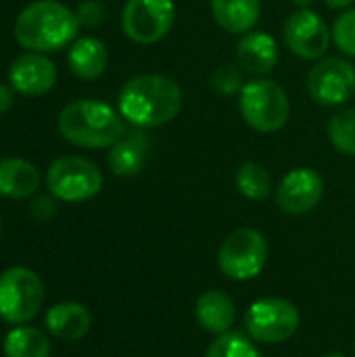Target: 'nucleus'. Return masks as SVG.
I'll list each match as a JSON object with an SVG mask.
<instances>
[{
    "label": "nucleus",
    "mask_w": 355,
    "mask_h": 357,
    "mask_svg": "<svg viewBox=\"0 0 355 357\" xmlns=\"http://www.w3.org/2000/svg\"><path fill=\"white\" fill-rule=\"evenodd\" d=\"M46 186L63 203H84L100 192L103 172L86 157L61 155L46 169Z\"/></svg>",
    "instance_id": "5"
},
{
    "label": "nucleus",
    "mask_w": 355,
    "mask_h": 357,
    "mask_svg": "<svg viewBox=\"0 0 355 357\" xmlns=\"http://www.w3.org/2000/svg\"><path fill=\"white\" fill-rule=\"evenodd\" d=\"M324 197V178L312 167H293L276 188V205L287 215L314 211Z\"/></svg>",
    "instance_id": "12"
},
{
    "label": "nucleus",
    "mask_w": 355,
    "mask_h": 357,
    "mask_svg": "<svg viewBox=\"0 0 355 357\" xmlns=\"http://www.w3.org/2000/svg\"><path fill=\"white\" fill-rule=\"evenodd\" d=\"M236 188L249 201H264L272 192V176L257 161H245L236 169Z\"/></svg>",
    "instance_id": "22"
},
{
    "label": "nucleus",
    "mask_w": 355,
    "mask_h": 357,
    "mask_svg": "<svg viewBox=\"0 0 355 357\" xmlns=\"http://www.w3.org/2000/svg\"><path fill=\"white\" fill-rule=\"evenodd\" d=\"M331 146L345 157H355V107H343L326 123Z\"/></svg>",
    "instance_id": "23"
},
{
    "label": "nucleus",
    "mask_w": 355,
    "mask_h": 357,
    "mask_svg": "<svg viewBox=\"0 0 355 357\" xmlns=\"http://www.w3.org/2000/svg\"><path fill=\"white\" fill-rule=\"evenodd\" d=\"M8 82L25 96L46 94L56 84V65L44 52L19 54L8 67Z\"/></svg>",
    "instance_id": "13"
},
{
    "label": "nucleus",
    "mask_w": 355,
    "mask_h": 357,
    "mask_svg": "<svg viewBox=\"0 0 355 357\" xmlns=\"http://www.w3.org/2000/svg\"><path fill=\"white\" fill-rule=\"evenodd\" d=\"M75 10L59 0H36L15 19V40L31 52H54L77 38Z\"/></svg>",
    "instance_id": "2"
},
{
    "label": "nucleus",
    "mask_w": 355,
    "mask_h": 357,
    "mask_svg": "<svg viewBox=\"0 0 355 357\" xmlns=\"http://www.w3.org/2000/svg\"><path fill=\"white\" fill-rule=\"evenodd\" d=\"M268 264V243L266 236L255 228H236L232 230L220 251L218 266L230 280L245 282L257 278Z\"/></svg>",
    "instance_id": "7"
},
{
    "label": "nucleus",
    "mask_w": 355,
    "mask_h": 357,
    "mask_svg": "<svg viewBox=\"0 0 355 357\" xmlns=\"http://www.w3.org/2000/svg\"><path fill=\"white\" fill-rule=\"evenodd\" d=\"M4 357H50V343L33 326H17L6 333L2 343Z\"/></svg>",
    "instance_id": "21"
},
{
    "label": "nucleus",
    "mask_w": 355,
    "mask_h": 357,
    "mask_svg": "<svg viewBox=\"0 0 355 357\" xmlns=\"http://www.w3.org/2000/svg\"><path fill=\"white\" fill-rule=\"evenodd\" d=\"M324 357H345V356H341V354H326Z\"/></svg>",
    "instance_id": "32"
},
{
    "label": "nucleus",
    "mask_w": 355,
    "mask_h": 357,
    "mask_svg": "<svg viewBox=\"0 0 355 357\" xmlns=\"http://www.w3.org/2000/svg\"><path fill=\"white\" fill-rule=\"evenodd\" d=\"M13 90L4 84H0V115H4L13 107Z\"/></svg>",
    "instance_id": "29"
},
{
    "label": "nucleus",
    "mask_w": 355,
    "mask_h": 357,
    "mask_svg": "<svg viewBox=\"0 0 355 357\" xmlns=\"http://www.w3.org/2000/svg\"><path fill=\"white\" fill-rule=\"evenodd\" d=\"M176 23L174 0H128L121 10V29L128 40L151 46L169 36Z\"/></svg>",
    "instance_id": "8"
},
{
    "label": "nucleus",
    "mask_w": 355,
    "mask_h": 357,
    "mask_svg": "<svg viewBox=\"0 0 355 357\" xmlns=\"http://www.w3.org/2000/svg\"><path fill=\"white\" fill-rule=\"evenodd\" d=\"M236 63L253 77H268L278 65V42L262 29L243 33L236 42Z\"/></svg>",
    "instance_id": "14"
},
{
    "label": "nucleus",
    "mask_w": 355,
    "mask_h": 357,
    "mask_svg": "<svg viewBox=\"0 0 355 357\" xmlns=\"http://www.w3.org/2000/svg\"><path fill=\"white\" fill-rule=\"evenodd\" d=\"M149 138L146 134L138 128L134 132H126L111 149H109V169L117 178H134L138 176L149 157Z\"/></svg>",
    "instance_id": "15"
},
{
    "label": "nucleus",
    "mask_w": 355,
    "mask_h": 357,
    "mask_svg": "<svg viewBox=\"0 0 355 357\" xmlns=\"http://www.w3.org/2000/svg\"><path fill=\"white\" fill-rule=\"evenodd\" d=\"M67 65L77 79H98L109 67V50L105 42L94 36L75 38L67 52Z\"/></svg>",
    "instance_id": "16"
},
{
    "label": "nucleus",
    "mask_w": 355,
    "mask_h": 357,
    "mask_svg": "<svg viewBox=\"0 0 355 357\" xmlns=\"http://www.w3.org/2000/svg\"><path fill=\"white\" fill-rule=\"evenodd\" d=\"M46 293L42 278L23 266L0 274V318L8 324H25L36 318L44 305Z\"/></svg>",
    "instance_id": "6"
},
{
    "label": "nucleus",
    "mask_w": 355,
    "mask_h": 357,
    "mask_svg": "<svg viewBox=\"0 0 355 357\" xmlns=\"http://www.w3.org/2000/svg\"><path fill=\"white\" fill-rule=\"evenodd\" d=\"M299 320V310L291 301L268 297L249 305L245 314V331L257 343L278 345L297 333Z\"/></svg>",
    "instance_id": "9"
},
{
    "label": "nucleus",
    "mask_w": 355,
    "mask_h": 357,
    "mask_svg": "<svg viewBox=\"0 0 355 357\" xmlns=\"http://www.w3.org/2000/svg\"><path fill=\"white\" fill-rule=\"evenodd\" d=\"M42 176L38 167L19 157L0 159V195L6 199H27L40 188Z\"/></svg>",
    "instance_id": "19"
},
{
    "label": "nucleus",
    "mask_w": 355,
    "mask_h": 357,
    "mask_svg": "<svg viewBox=\"0 0 355 357\" xmlns=\"http://www.w3.org/2000/svg\"><path fill=\"white\" fill-rule=\"evenodd\" d=\"M245 84V71L239 63H222L211 71V88L222 96L241 94Z\"/></svg>",
    "instance_id": "25"
},
{
    "label": "nucleus",
    "mask_w": 355,
    "mask_h": 357,
    "mask_svg": "<svg viewBox=\"0 0 355 357\" xmlns=\"http://www.w3.org/2000/svg\"><path fill=\"white\" fill-rule=\"evenodd\" d=\"M184 102L180 84L163 73H140L130 77L117 96L121 117L140 130L163 128L172 123Z\"/></svg>",
    "instance_id": "1"
},
{
    "label": "nucleus",
    "mask_w": 355,
    "mask_h": 357,
    "mask_svg": "<svg viewBox=\"0 0 355 357\" xmlns=\"http://www.w3.org/2000/svg\"><path fill=\"white\" fill-rule=\"evenodd\" d=\"M46 328L52 337L61 341H80L90 333L92 326V316L86 305L65 301L56 303L46 312Z\"/></svg>",
    "instance_id": "18"
},
{
    "label": "nucleus",
    "mask_w": 355,
    "mask_h": 357,
    "mask_svg": "<svg viewBox=\"0 0 355 357\" xmlns=\"http://www.w3.org/2000/svg\"><path fill=\"white\" fill-rule=\"evenodd\" d=\"M285 46L303 61H320L333 46V29L314 8H295L282 25Z\"/></svg>",
    "instance_id": "11"
},
{
    "label": "nucleus",
    "mask_w": 355,
    "mask_h": 357,
    "mask_svg": "<svg viewBox=\"0 0 355 357\" xmlns=\"http://www.w3.org/2000/svg\"><path fill=\"white\" fill-rule=\"evenodd\" d=\"M314 2H316V0H291V4H293L295 8H312Z\"/></svg>",
    "instance_id": "31"
},
{
    "label": "nucleus",
    "mask_w": 355,
    "mask_h": 357,
    "mask_svg": "<svg viewBox=\"0 0 355 357\" xmlns=\"http://www.w3.org/2000/svg\"><path fill=\"white\" fill-rule=\"evenodd\" d=\"M328 8H333V10H347V8H352L354 6L355 0H322Z\"/></svg>",
    "instance_id": "30"
},
{
    "label": "nucleus",
    "mask_w": 355,
    "mask_h": 357,
    "mask_svg": "<svg viewBox=\"0 0 355 357\" xmlns=\"http://www.w3.org/2000/svg\"><path fill=\"white\" fill-rule=\"evenodd\" d=\"M61 136L80 149H111L126 134V119L119 109L98 98H77L59 115Z\"/></svg>",
    "instance_id": "3"
},
{
    "label": "nucleus",
    "mask_w": 355,
    "mask_h": 357,
    "mask_svg": "<svg viewBox=\"0 0 355 357\" xmlns=\"http://www.w3.org/2000/svg\"><path fill=\"white\" fill-rule=\"evenodd\" d=\"M56 197L52 195H40L31 201L29 205V215L33 222L38 224H44V222H50L54 215H56Z\"/></svg>",
    "instance_id": "28"
},
{
    "label": "nucleus",
    "mask_w": 355,
    "mask_h": 357,
    "mask_svg": "<svg viewBox=\"0 0 355 357\" xmlns=\"http://www.w3.org/2000/svg\"><path fill=\"white\" fill-rule=\"evenodd\" d=\"M205 357H262V354L249 335L230 331L226 335H220L209 345Z\"/></svg>",
    "instance_id": "24"
},
{
    "label": "nucleus",
    "mask_w": 355,
    "mask_h": 357,
    "mask_svg": "<svg viewBox=\"0 0 355 357\" xmlns=\"http://www.w3.org/2000/svg\"><path fill=\"white\" fill-rule=\"evenodd\" d=\"M333 44L341 50L343 56L355 59V6L341 10L333 23Z\"/></svg>",
    "instance_id": "26"
},
{
    "label": "nucleus",
    "mask_w": 355,
    "mask_h": 357,
    "mask_svg": "<svg viewBox=\"0 0 355 357\" xmlns=\"http://www.w3.org/2000/svg\"><path fill=\"white\" fill-rule=\"evenodd\" d=\"M0 232H2V220H0Z\"/></svg>",
    "instance_id": "33"
},
{
    "label": "nucleus",
    "mask_w": 355,
    "mask_h": 357,
    "mask_svg": "<svg viewBox=\"0 0 355 357\" xmlns=\"http://www.w3.org/2000/svg\"><path fill=\"white\" fill-rule=\"evenodd\" d=\"M308 94L320 107H343L355 96V65L347 56H322L308 71Z\"/></svg>",
    "instance_id": "10"
},
{
    "label": "nucleus",
    "mask_w": 355,
    "mask_h": 357,
    "mask_svg": "<svg viewBox=\"0 0 355 357\" xmlns=\"http://www.w3.org/2000/svg\"><path fill=\"white\" fill-rule=\"evenodd\" d=\"M75 15H77L80 27L94 29V27H98V25L103 23V19H105V6H103V2H98V0H84V2L77 6Z\"/></svg>",
    "instance_id": "27"
},
{
    "label": "nucleus",
    "mask_w": 355,
    "mask_h": 357,
    "mask_svg": "<svg viewBox=\"0 0 355 357\" xmlns=\"http://www.w3.org/2000/svg\"><path fill=\"white\" fill-rule=\"evenodd\" d=\"M197 320L211 335H226L236 320L234 301L222 291H207L197 299Z\"/></svg>",
    "instance_id": "20"
},
{
    "label": "nucleus",
    "mask_w": 355,
    "mask_h": 357,
    "mask_svg": "<svg viewBox=\"0 0 355 357\" xmlns=\"http://www.w3.org/2000/svg\"><path fill=\"white\" fill-rule=\"evenodd\" d=\"M209 8L216 25L232 36L253 31L262 19V0H211Z\"/></svg>",
    "instance_id": "17"
},
{
    "label": "nucleus",
    "mask_w": 355,
    "mask_h": 357,
    "mask_svg": "<svg viewBox=\"0 0 355 357\" xmlns=\"http://www.w3.org/2000/svg\"><path fill=\"white\" fill-rule=\"evenodd\" d=\"M239 111L253 132L276 134L291 119V98L280 82L272 77H253L239 94Z\"/></svg>",
    "instance_id": "4"
}]
</instances>
